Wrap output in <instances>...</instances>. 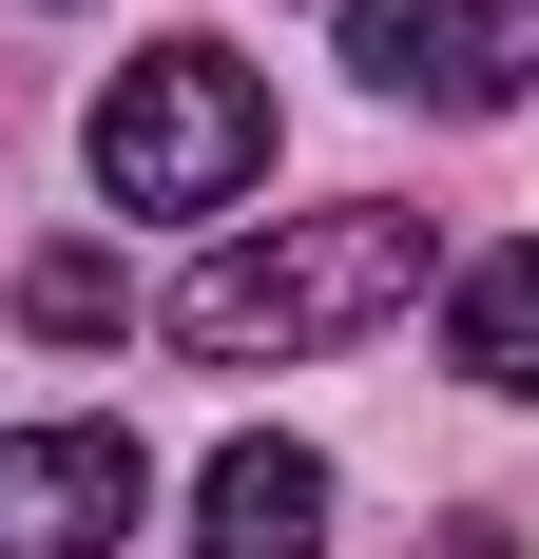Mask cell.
<instances>
[{"label":"cell","mask_w":539,"mask_h":559,"mask_svg":"<svg viewBox=\"0 0 539 559\" xmlns=\"http://www.w3.org/2000/svg\"><path fill=\"white\" fill-rule=\"evenodd\" d=\"M385 309H424V213H405V193H327V213L231 231L213 271L173 289V347H193V367H327V347H367Z\"/></svg>","instance_id":"6da1fadb"},{"label":"cell","mask_w":539,"mask_h":559,"mask_svg":"<svg viewBox=\"0 0 539 559\" xmlns=\"http://www.w3.org/2000/svg\"><path fill=\"white\" fill-rule=\"evenodd\" d=\"M77 155H97L116 213H231V193L270 174V78H251L231 39H155V58L97 78Z\"/></svg>","instance_id":"7a4b0ae2"},{"label":"cell","mask_w":539,"mask_h":559,"mask_svg":"<svg viewBox=\"0 0 539 559\" xmlns=\"http://www.w3.org/2000/svg\"><path fill=\"white\" fill-rule=\"evenodd\" d=\"M347 78L424 116H520L539 97V0H347Z\"/></svg>","instance_id":"3957f363"},{"label":"cell","mask_w":539,"mask_h":559,"mask_svg":"<svg viewBox=\"0 0 539 559\" xmlns=\"http://www.w3.org/2000/svg\"><path fill=\"white\" fill-rule=\"evenodd\" d=\"M155 502L135 425H0V559H116Z\"/></svg>","instance_id":"277c9868"},{"label":"cell","mask_w":539,"mask_h":559,"mask_svg":"<svg viewBox=\"0 0 539 559\" xmlns=\"http://www.w3.org/2000/svg\"><path fill=\"white\" fill-rule=\"evenodd\" d=\"M193 559H327V444L251 425L193 463Z\"/></svg>","instance_id":"5b68a950"},{"label":"cell","mask_w":539,"mask_h":559,"mask_svg":"<svg viewBox=\"0 0 539 559\" xmlns=\"http://www.w3.org/2000/svg\"><path fill=\"white\" fill-rule=\"evenodd\" d=\"M443 367L501 386V405H539V231H501V251L443 271Z\"/></svg>","instance_id":"8992f818"},{"label":"cell","mask_w":539,"mask_h":559,"mask_svg":"<svg viewBox=\"0 0 539 559\" xmlns=\"http://www.w3.org/2000/svg\"><path fill=\"white\" fill-rule=\"evenodd\" d=\"M20 329H39V347H116V329H135L116 251H39V271H20Z\"/></svg>","instance_id":"52a82bcc"},{"label":"cell","mask_w":539,"mask_h":559,"mask_svg":"<svg viewBox=\"0 0 539 559\" xmlns=\"http://www.w3.org/2000/svg\"><path fill=\"white\" fill-rule=\"evenodd\" d=\"M443 559H520V540H501V521H463V540H443Z\"/></svg>","instance_id":"ba28073f"}]
</instances>
